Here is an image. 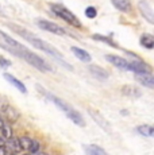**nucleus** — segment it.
<instances>
[{"label": "nucleus", "instance_id": "obj_1", "mask_svg": "<svg viewBox=\"0 0 154 155\" xmlns=\"http://www.w3.org/2000/svg\"><path fill=\"white\" fill-rule=\"evenodd\" d=\"M10 27H12V30L16 32V34H19L20 37H23L26 41H27L28 43H31L32 46L35 47V49H38V50H42V51H45L46 54H50L52 57H54V58H57L58 61L61 62V65H62V66L68 68V69H70V70L73 69V68L70 66V65H68L66 62H65L64 55H62L61 53L58 51V50L55 49L54 46H52V45H50V43H47V42H45V41H43V39H41V38H38L37 35H34V34H32V32L27 31V30H26V28L18 27V26H14V25H11Z\"/></svg>", "mask_w": 154, "mask_h": 155}, {"label": "nucleus", "instance_id": "obj_2", "mask_svg": "<svg viewBox=\"0 0 154 155\" xmlns=\"http://www.w3.org/2000/svg\"><path fill=\"white\" fill-rule=\"evenodd\" d=\"M0 46L3 47V49H5L7 51H10L11 54L19 57V58H22L23 61H26L28 65H31V66H34L35 69H38L39 71H43V73H46V71L49 70H53L52 66H50L49 64L45 61L43 58H41V57H38L35 53L30 51V50H27V47H25L22 45V46H19L18 49H10V47L4 46L3 43H0Z\"/></svg>", "mask_w": 154, "mask_h": 155}, {"label": "nucleus", "instance_id": "obj_3", "mask_svg": "<svg viewBox=\"0 0 154 155\" xmlns=\"http://www.w3.org/2000/svg\"><path fill=\"white\" fill-rule=\"evenodd\" d=\"M37 89H39L41 92H42V94L43 96H46L49 100H52L53 103L55 104V105L58 107L60 109H62L65 113H66V116L70 119V120L73 121L75 124H77V126H80V127H85V121H84V119H82V116L80 115L79 112L76 111L75 108H72L70 107V104H68L66 101H64L62 99H58V97H55V96H53L52 93H49V92H46L45 89L42 88V86H39V85H37Z\"/></svg>", "mask_w": 154, "mask_h": 155}, {"label": "nucleus", "instance_id": "obj_4", "mask_svg": "<svg viewBox=\"0 0 154 155\" xmlns=\"http://www.w3.org/2000/svg\"><path fill=\"white\" fill-rule=\"evenodd\" d=\"M50 8H52V11L55 15H57V16H60L61 19H64L65 22L69 23L70 26H73V27H77V28L81 27V22L79 20V18H77L73 12H70L68 8H65L64 5L52 4V5H50Z\"/></svg>", "mask_w": 154, "mask_h": 155}, {"label": "nucleus", "instance_id": "obj_5", "mask_svg": "<svg viewBox=\"0 0 154 155\" xmlns=\"http://www.w3.org/2000/svg\"><path fill=\"white\" fill-rule=\"evenodd\" d=\"M37 25L39 28H42L43 31H49V32H53L55 35H65V30L60 27L58 25L53 22H49V20H37Z\"/></svg>", "mask_w": 154, "mask_h": 155}, {"label": "nucleus", "instance_id": "obj_6", "mask_svg": "<svg viewBox=\"0 0 154 155\" xmlns=\"http://www.w3.org/2000/svg\"><path fill=\"white\" fill-rule=\"evenodd\" d=\"M105 59H107L109 64L114 65V66L119 68V69H122V70L130 71V62L127 61V59L122 58V57H119V55H112V54H107V55H105Z\"/></svg>", "mask_w": 154, "mask_h": 155}, {"label": "nucleus", "instance_id": "obj_7", "mask_svg": "<svg viewBox=\"0 0 154 155\" xmlns=\"http://www.w3.org/2000/svg\"><path fill=\"white\" fill-rule=\"evenodd\" d=\"M130 62V71H134L135 74H152V68L145 62L139 61H129Z\"/></svg>", "mask_w": 154, "mask_h": 155}, {"label": "nucleus", "instance_id": "obj_8", "mask_svg": "<svg viewBox=\"0 0 154 155\" xmlns=\"http://www.w3.org/2000/svg\"><path fill=\"white\" fill-rule=\"evenodd\" d=\"M138 7H139V11H141L142 16H143L147 22H150L152 25H154V11L152 10V7H150L146 2H143V0L139 2Z\"/></svg>", "mask_w": 154, "mask_h": 155}, {"label": "nucleus", "instance_id": "obj_9", "mask_svg": "<svg viewBox=\"0 0 154 155\" xmlns=\"http://www.w3.org/2000/svg\"><path fill=\"white\" fill-rule=\"evenodd\" d=\"M3 77H4L5 80H7L8 82H10L12 86H15V88L18 89L19 92H22V93H27V89H26V86L23 82H20L18 78H15V77L12 76V74H10V73H4L3 74Z\"/></svg>", "mask_w": 154, "mask_h": 155}, {"label": "nucleus", "instance_id": "obj_10", "mask_svg": "<svg viewBox=\"0 0 154 155\" xmlns=\"http://www.w3.org/2000/svg\"><path fill=\"white\" fill-rule=\"evenodd\" d=\"M111 3L114 4V7L116 10L122 11V12H131L132 10V5H131V2L130 0H111Z\"/></svg>", "mask_w": 154, "mask_h": 155}, {"label": "nucleus", "instance_id": "obj_11", "mask_svg": "<svg viewBox=\"0 0 154 155\" xmlns=\"http://www.w3.org/2000/svg\"><path fill=\"white\" fill-rule=\"evenodd\" d=\"M88 70H89L91 74H92L93 77H96L97 80H107L108 78L107 70H104L103 68L97 66V65H91V66L88 68Z\"/></svg>", "mask_w": 154, "mask_h": 155}, {"label": "nucleus", "instance_id": "obj_12", "mask_svg": "<svg viewBox=\"0 0 154 155\" xmlns=\"http://www.w3.org/2000/svg\"><path fill=\"white\" fill-rule=\"evenodd\" d=\"M2 112L4 113L5 117H7L8 121H11V123H14V121H16L18 119H19V112L11 105H5V108L3 109Z\"/></svg>", "mask_w": 154, "mask_h": 155}, {"label": "nucleus", "instance_id": "obj_13", "mask_svg": "<svg viewBox=\"0 0 154 155\" xmlns=\"http://www.w3.org/2000/svg\"><path fill=\"white\" fill-rule=\"evenodd\" d=\"M137 80L147 88H154V76L152 74H137Z\"/></svg>", "mask_w": 154, "mask_h": 155}, {"label": "nucleus", "instance_id": "obj_14", "mask_svg": "<svg viewBox=\"0 0 154 155\" xmlns=\"http://www.w3.org/2000/svg\"><path fill=\"white\" fill-rule=\"evenodd\" d=\"M70 50H72V53L80 59V61H82V62H91V55L88 54L85 50L79 49V47H75V46L70 47Z\"/></svg>", "mask_w": 154, "mask_h": 155}, {"label": "nucleus", "instance_id": "obj_15", "mask_svg": "<svg viewBox=\"0 0 154 155\" xmlns=\"http://www.w3.org/2000/svg\"><path fill=\"white\" fill-rule=\"evenodd\" d=\"M5 148H8V150H11L12 153L18 154L22 148H20V144H19V140H18V138H11L8 139V140H5Z\"/></svg>", "mask_w": 154, "mask_h": 155}, {"label": "nucleus", "instance_id": "obj_16", "mask_svg": "<svg viewBox=\"0 0 154 155\" xmlns=\"http://www.w3.org/2000/svg\"><path fill=\"white\" fill-rule=\"evenodd\" d=\"M141 45L146 49H154V35L143 34L141 37Z\"/></svg>", "mask_w": 154, "mask_h": 155}, {"label": "nucleus", "instance_id": "obj_17", "mask_svg": "<svg viewBox=\"0 0 154 155\" xmlns=\"http://www.w3.org/2000/svg\"><path fill=\"white\" fill-rule=\"evenodd\" d=\"M85 151H87L88 155H108L102 147H99L97 144L87 146V147H85Z\"/></svg>", "mask_w": 154, "mask_h": 155}, {"label": "nucleus", "instance_id": "obj_18", "mask_svg": "<svg viewBox=\"0 0 154 155\" xmlns=\"http://www.w3.org/2000/svg\"><path fill=\"white\" fill-rule=\"evenodd\" d=\"M122 91H123V94H126V96H130V97H139V96H141V91L137 89L135 86H131V85L123 86Z\"/></svg>", "mask_w": 154, "mask_h": 155}, {"label": "nucleus", "instance_id": "obj_19", "mask_svg": "<svg viewBox=\"0 0 154 155\" xmlns=\"http://www.w3.org/2000/svg\"><path fill=\"white\" fill-rule=\"evenodd\" d=\"M137 131L141 135L143 136H150V138H154V127L153 126H139L137 128Z\"/></svg>", "mask_w": 154, "mask_h": 155}, {"label": "nucleus", "instance_id": "obj_20", "mask_svg": "<svg viewBox=\"0 0 154 155\" xmlns=\"http://www.w3.org/2000/svg\"><path fill=\"white\" fill-rule=\"evenodd\" d=\"M88 112H89V113H91V116H92V117L95 119V120H96L97 123L100 124V127H102V128H105V130L108 131V123H107V121H105L103 117H100V116H99V113H97L96 111H93V109H91V108L88 109Z\"/></svg>", "mask_w": 154, "mask_h": 155}, {"label": "nucleus", "instance_id": "obj_21", "mask_svg": "<svg viewBox=\"0 0 154 155\" xmlns=\"http://www.w3.org/2000/svg\"><path fill=\"white\" fill-rule=\"evenodd\" d=\"M0 132H2V138L4 139V140H8V139L12 138V127L8 123H4V126L2 127Z\"/></svg>", "mask_w": 154, "mask_h": 155}, {"label": "nucleus", "instance_id": "obj_22", "mask_svg": "<svg viewBox=\"0 0 154 155\" xmlns=\"http://www.w3.org/2000/svg\"><path fill=\"white\" fill-rule=\"evenodd\" d=\"M18 140H19V144H20L22 150L28 151V148H30V146H31V142H32V139L30 136H20V138H18Z\"/></svg>", "mask_w": 154, "mask_h": 155}, {"label": "nucleus", "instance_id": "obj_23", "mask_svg": "<svg viewBox=\"0 0 154 155\" xmlns=\"http://www.w3.org/2000/svg\"><path fill=\"white\" fill-rule=\"evenodd\" d=\"M93 39L95 41H99V42H104V43H107L109 45V46H112V47H118V45L114 42V41H111L108 37H104V35H100V34H95L93 35Z\"/></svg>", "mask_w": 154, "mask_h": 155}, {"label": "nucleus", "instance_id": "obj_24", "mask_svg": "<svg viewBox=\"0 0 154 155\" xmlns=\"http://www.w3.org/2000/svg\"><path fill=\"white\" fill-rule=\"evenodd\" d=\"M28 153L30 154H38L39 153V143H38L37 140H34V139H32L31 146H30V148H28Z\"/></svg>", "mask_w": 154, "mask_h": 155}, {"label": "nucleus", "instance_id": "obj_25", "mask_svg": "<svg viewBox=\"0 0 154 155\" xmlns=\"http://www.w3.org/2000/svg\"><path fill=\"white\" fill-rule=\"evenodd\" d=\"M97 15V11L95 7H87V10H85V16L89 18V19H93V18H96Z\"/></svg>", "mask_w": 154, "mask_h": 155}, {"label": "nucleus", "instance_id": "obj_26", "mask_svg": "<svg viewBox=\"0 0 154 155\" xmlns=\"http://www.w3.org/2000/svg\"><path fill=\"white\" fill-rule=\"evenodd\" d=\"M0 66H3V68H8V66H11V61L5 59L4 57H0Z\"/></svg>", "mask_w": 154, "mask_h": 155}, {"label": "nucleus", "instance_id": "obj_27", "mask_svg": "<svg viewBox=\"0 0 154 155\" xmlns=\"http://www.w3.org/2000/svg\"><path fill=\"white\" fill-rule=\"evenodd\" d=\"M0 155H7V148H5V147H0Z\"/></svg>", "mask_w": 154, "mask_h": 155}, {"label": "nucleus", "instance_id": "obj_28", "mask_svg": "<svg viewBox=\"0 0 154 155\" xmlns=\"http://www.w3.org/2000/svg\"><path fill=\"white\" fill-rule=\"evenodd\" d=\"M0 147H5V140L0 136Z\"/></svg>", "mask_w": 154, "mask_h": 155}, {"label": "nucleus", "instance_id": "obj_29", "mask_svg": "<svg viewBox=\"0 0 154 155\" xmlns=\"http://www.w3.org/2000/svg\"><path fill=\"white\" fill-rule=\"evenodd\" d=\"M4 123H5V121L3 120V117H2V116H0V130H2V127L4 126Z\"/></svg>", "mask_w": 154, "mask_h": 155}, {"label": "nucleus", "instance_id": "obj_30", "mask_svg": "<svg viewBox=\"0 0 154 155\" xmlns=\"http://www.w3.org/2000/svg\"><path fill=\"white\" fill-rule=\"evenodd\" d=\"M10 155H18V154H15V153H11Z\"/></svg>", "mask_w": 154, "mask_h": 155}]
</instances>
